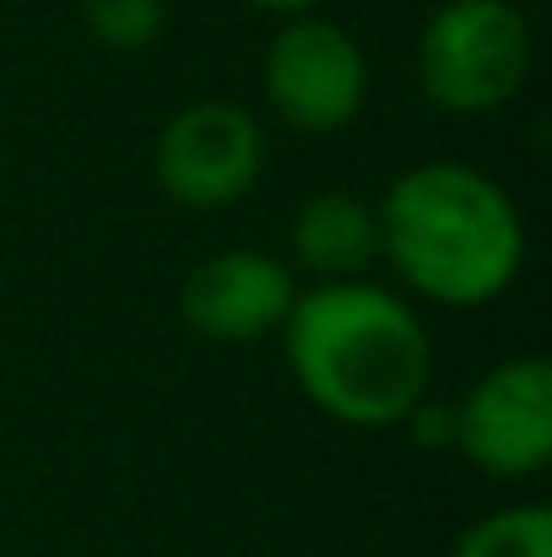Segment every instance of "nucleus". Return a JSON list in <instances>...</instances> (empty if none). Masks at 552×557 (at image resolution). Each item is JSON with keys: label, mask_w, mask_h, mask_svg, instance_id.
<instances>
[{"label": "nucleus", "mask_w": 552, "mask_h": 557, "mask_svg": "<svg viewBox=\"0 0 552 557\" xmlns=\"http://www.w3.org/2000/svg\"><path fill=\"white\" fill-rule=\"evenodd\" d=\"M277 336L304 400L342 428H401L433 384L417 304L373 276L298 287Z\"/></svg>", "instance_id": "1"}, {"label": "nucleus", "mask_w": 552, "mask_h": 557, "mask_svg": "<svg viewBox=\"0 0 552 557\" xmlns=\"http://www.w3.org/2000/svg\"><path fill=\"white\" fill-rule=\"evenodd\" d=\"M373 211L379 260L422 304L482 309L526 271V216L515 195L471 163H412L390 180Z\"/></svg>", "instance_id": "2"}, {"label": "nucleus", "mask_w": 552, "mask_h": 557, "mask_svg": "<svg viewBox=\"0 0 552 557\" xmlns=\"http://www.w3.org/2000/svg\"><path fill=\"white\" fill-rule=\"evenodd\" d=\"M531 60L537 33L515 0H444L412 44L422 98L455 120L510 109L531 82Z\"/></svg>", "instance_id": "3"}, {"label": "nucleus", "mask_w": 552, "mask_h": 557, "mask_svg": "<svg viewBox=\"0 0 552 557\" xmlns=\"http://www.w3.org/2000/svg\"><path fill=\"white\" fill-rule=\"evenodd\" d=\"M368 49L326 11L277 22L260 54V92L298 136H342L368 109Z\"/></svg>", "instance_id": "4"}, {"label": "nucleus", "mask_w": 552, "mask_h": 557, "mask_svg": "<svg viewBox=\"0 0 552 557\" xmlns=\"http://www.w3.org/2000/svg\"><path fill=\"white\" fill-rule=\"evenodd\" d=\"M266 125L233 98L174 109L152 141V180L184 211L238 206L266 174Z\"/></svg>", "instance_id": "5"}, {"label": "nucleus", "mask_w": 552, "mask_h": 557, "mask_svg": "<svg viewBox=\"0 0 552 557\" xmlns=\"http://www.w3.org/2000/svg\"><path fill=\"white\" fill-rule=\"evenodd\" d=\"M455 449L493 482H526L552 460V363L504 358L455 400Z\"/></svg>", "instance_id": "6"}, {"label": "nucleus", "mask_w": 552, "mask_h": 557, "mask_svg": "<svg viewBox=\"0 0 552 557\" xmlns=\"http://www.w3.org/2000/svg\"><path fill=\"white\" fill-rule=\"evenodd\" d=\"M298 298V271L271 249H217L180 287V314L200 342H260L277 336Z\"/></svg>", "instance_id": "7"}, {"label": "nucleus", "mask_w": 552, "mask_h": 557, "mask_svg": "<svg viewBox=\"0 0 552 557\" xmlns=\"http://www.w3.org/2000/svg\"><path fill=\"white\" fill-rule=\"evenodd\" d=\"M287 265L315 282H358L379 265V211L353 189H315L287 222Z\"/></svg>", "instance_id": "8"}, {"label": "nucleus", "mask_w": 552, "mask_h": 557, "mask_svg": "<svg viewBox=\"0 0 552 557\" xmlns=\"http://www.w3.org/2000/svg\"><path fill=\"white\" fill-rule=\"evenodd\" d=\"M450 557H552V509L548 504H504L466 525Z\"/></svg>", "instance_id": "9"}, {"label": "nucleus", "mask_w": 552, "mask_h": 557, "mask_svg": "<svg viewBox=\"0 0 552 557\" xmlns=\"http://www.w3.org/2000/svg\"><path fill=\"white\" fill-rule=\"evenodd\" d=\"M87 33L114 54H142L169 27V0H82Z\"/></svg>", "instance_id": "10"}, {"label": "nucleus", "mask_w": 552, "mask_h": 557, "mask_svg": "<svg viewBox=\"0 0 552 557\" xmlns=\"http://www.w3.org/2000/svg\"><path fill=\"white\" fill-rule=\"evenodd\" d=\"M422 449H455V400H433V395H422L412 411H406V422H401Z\"/></svg>", "instance_id": "11"}, {"label": "nucleus", "mask_w": 552, "mask_h": 557, "mask_svg": "<svg viewBox=\"0 0 552 557\" xmlns=\"http://www.w3.org/2000/svg\"><path fill=\"white\" fill-rule=\"evenodd\" d=\"M244 5H255V11H266V16L287 22V16H309V11H326L331 0H244Z\"/></svg>", "instance_id": "12"}]
</instances>
